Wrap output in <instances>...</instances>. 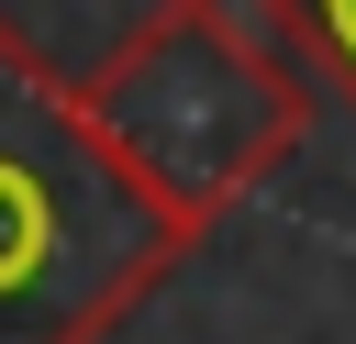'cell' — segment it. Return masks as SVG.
<instances>
[{
	"instance_id": "1",
	"label": "cell",
	"mask_w": 356,
	"mask_h": 344,
	"mask_svg": "<svg viewBox=\"0 0 356 344\" xmlns=\"http://www.w3.org/2000/svg\"><path fill=\"white\" fill-rule=\"evenodd\" d=\"M189 244L200 233L100 144L78 78L0 22V344H111L189 266Z\"/></svg>"
},
{
	"instance_id": "2",
	"label": "cell",
	"mask_w": 356,
	"mask_h": 344,
	"mask_svg": "<svg viewBox=\"0 0 356 344\" xmlns=\"http://www.w3.org/2000/svg\"><path fill=\"white\" fill-rule=\"evenodd\" d=\"M78 111L100 122V144L134 166V189L156 211H178L189 233H211L234 200H256L300 155L312 78L234 0H156L78 78Z\"/></svg>"
},
{
	"instance_id": "3",
	"label": "cell",
	"mask_w": 356,
	"mask_h": 344,
	"mask_svg": "<svg viewBox=\"0 0 356 344\" xmlns=\"http://www.w3.org/2000/svg\"><path fill=\"white\" fill-rule=\"evenodd\" d=\"M267 11V44L312 78V89H334L345 111H356V0H256Z\"/></svg>"
}]
</instances>
